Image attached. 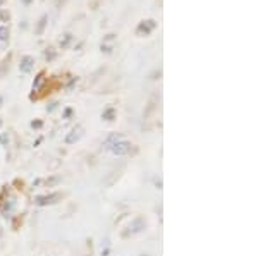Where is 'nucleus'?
Instances as JSON below:
<instances>
[{
    "instance_id": "nucleus-6",
    "label": "nucleus",
    "mask_w": 258,
    "mask_h": 256,
    "mask_svg": "<svg viewBox=\"0 0 258 256\" xmlns=\"http://www.w3.org/2000/svg\"><path fill=\"white\" fill-rule=\"evenodd\" d=\"M43 81H45L43 72H40L38 76H36V81L33 82V92H38V90H40V86L43 84Z\"/></svg>"
},
{
    "instance_id": "nucleus-2",
    "label": "nucleus",
    "mask_w": 258,
    "mask_h": 256,
    "mask_svg": "<svg viewBox=\"0 0 258 256\" xmlns=\"http://www.w3.org/2000/svg\"><path fill=\"white\" fill-rule=\"evenodd\" d=\"M60 198H62L60 193H48V195H40V196H35V205L36 206H52V205L59 203Z\"/></svg>"
},
{
    "instance_id": "nucleus-7",
    "label": "nucleus",
    "mask_w": 258,
    "mask_h": 256,
    "mask_svg": "<svg viewBox=\"0 0 258 256\" xmlns=\"http://www.w3.org/2000/svg\"><path fill=\"white\" fill-rule=\"evenodd\" d=\"M7 40H9V30H7V26H0V41Z\"/></svg>"
},
{
    "instance_id": "nucleus-1",
    "label": "nucleus",
    "mask_w": 258,
    "mask_h": 256,
    "mask_svg": "<svg viewBox=\"0 0 258 256\" xmlns=\"http://www.w3.org/2000/svg\"><path fill=\"white\" fill-rule=\"evenodd\" d=\"M105 144H107V150L115 156H126V155H129V151H131V148H133L131 141L124 139L122 136H119V134L109 136Z\"/></svg>"
},
{
    "instance_id": "nucleus-5",
    "label": "nucleus",
    "mask_w": 258,
    "mask_h": 256,
    "mask_svg": "<svg viewBox=\"0 0 258 256\" xmlns=\"http://www.w3.org/2000/svg\"><path fill=\"white\" fill-rule=\"evenodd\" d=\"M102 119H105V121H114V119H115V110L112 109V107H110V109H105L102 112Z\"/></svg>"
},
{
    "instance_id": "nucleus-9",
    "label": "nucleus",
    "mask_w": 258,
    "mask_h": 256,
    "mask_svg": "<svg viewBox=\"0 0 258 256\" xmlns=\"http://www.w3.org/2000/svg\"><path fill=\"white\" fill-rule=\"evenodd\" d=\"M31 126H33V127H40V126H41V122H31Z\"/></svg>"
},
{
    "instance_id": "nucleus-8",
    "label": "nucleus",
    "mask_w": 258,
    "mask_h": 256,
    "mask_svg": "<svg viewBox=\"0 0 258 256\" xmlns=\"http://www.w3.org/2000/svg\"><path fill=\"white\" fill-rule=\"evenodd\" d=\"M0 144H2V146L9 144V134L7 133H0Z\"/></svg>"
},
{
    "instance_id": "nucleus-4",
    "label": "nucleus",
    "mask_w": 258,
    "mask_h": 256,
    "mask_svg": "<svg viewBox=\"0 0 258 256\" xmlns=\"http://www.w3.org/2000/svg\"><path fill=\"white\" fill-rule=\"evenodd\" d=\"M33 64H35V59H33L31 55H24L23 59H21V62H19V71L24 72V74L31 72Z\"/></svg>"
},
{
    "instance_id": "nucleus-3",
    "label": "nucleus",
    "mask_w": 258,
    "mask_h": 256,
    "mask_svg": "<svg viewBox=\"0 0 258 256\" xmlns=\"http://www.w3.org/2000/svg\"><path fill=\"white\" fill-rule=\"evenodd\" d=\"M83 136H85V127H83V126H76V127H73V129H71V133L66 136L64 141H66V144H74V143L80 141Z\"/></svg>"
}]
</instances>
